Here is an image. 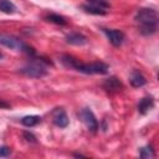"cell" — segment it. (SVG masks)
<instances>
[{
	"label": "cell",
	"mask_w": 159,
	"mask_h": 159,
	"mask_svg": "<svg viewBox=\"0 0 159 159\" xmlns=\"http://www.w3.org/2000/svg\"><path fill=\"white\" fill-rule=\"evenodd\" d=\"M24 138L29 142V143H36L37 140H36V137L32 134V133H30V132H24Z\"/></svg>",
	"instance_id": "cell-18"
},
{
	"label": "cell",
	"mask_w": 159,
	"mask_h": 159,
	"mask_svg": "<svg viewBox=\"0 0 159 159\" xmlns=\"http://www.w3.org/2000/svg\"><path fill=\"white\" fill-rule=\"evenodd\" d=\"M88 4H92V5L98 6L101 9H104V10L111 7V5H109V2L107 0H88Z\"/></svg>",
	"instance_id": "cell-17"
},
{
	"label": "cell",
	"mask_w": 159,
	"mask_h": 159,
	"mask_svg": "<svg viewBox=\"0 0 159 159\" xmlns=\"http://www.w3.org/2000/svg\"><path fill=\"white\" fill-rule=\"evenodd\" d=\"M109 42L113 45V46H120L123 40H124V34L119 30H114V29H106L104 30Z\"/></svg>",
	"instance_id": "cell-7"
},
{
	"label": "cell",
	"mask_w": 159,
	"mask_h": 159,
	"mask_svg": "<svg viewBox=\"0 0 159 159\" xmlns=\"http://www.w3.org/2000/svg\"><path fill=\"white\" fill-rule=\"evenodd\" d=\"M66 40L68 43L71 45H76V46H82L87 42V37L82 34H78V32H72L70 35L66 36Z\"/></svg>",
	"instance_id": "cell-9"
},
{
	"label": "cell",
	"mask_w": 159,
	"mask_h": 159,
	"mask_svg": "<svg viewBox=\"0 0 159 159\" xmlns=\"http://www.w3.org/2000/svg\"><path fill=\"white\" fill-rule=\"evenodd\" d=\"M15 10H16V7L11 1L0 0V11H2L5 14H12V12H15Z\"/></svg>",
	"instance_id": "cell-13"
},
{
	"label": "cell",
	"mask_w": 159,
	"mask_h": 159,
	"mask_svg": "<svg viewBox=\"0 0 159 159\" xmlns=\"http://www.w3.org/2000/svg\"><path fill=\"white\" fill-rule=\"evenodd\" d=\"M46 20L50 21V22H53L56 25H62V26L67 24L66 19L63 16H61V15H57V14H50V15H47L46 16Z\"/></svg>",
	"instance_id": "cell-15"
},
{
	"label": "cell",
	"mask_w": 159,
	"mask_h": 159,
	"mask_svg": "<svg viewBox=\"0 0 159 159\" xmlns=\"http://www.w3.org/2000/svg\"><path fill=\"white\" fill-rule=\"evenodd\" d=\"M62 62L71 68H75L86 75H104L108 72V66L104 62H92V63H81L78 60L73 58L72 56L63 55Z\"/></svg>",
	"instance_id": "cell-1"
},
{
	"label": "cell",
	"mask_w": 159,
	"mask_h": 159,
	"mask_svg": "<svg viewBox=\"0 0 159 159\" xmlns=\"http://www.w3.org/2000/svg\"><path fill=\"white\" fill-rule=\"evenodd\" d=\"M82 7H83V10H84L86 12H89V14H93V15H104V14L107 12V10L101 9V7H98V6H94V5H92V4H84Z\"/></svg>",
	"instance_id": "cell-12"
},
{
	"label": "cell",
	"mask_w": 159,
	"mask_h": 159,
	"mask_svg": "<svg viewBox=\"0 0 159 159\" xmlns=\"http://www.w3.org/2000/svg\"><path fill=\"white\" fill-rule=\"evenodd\" d=\"M11 154V149L9 147H0V157H9Z\"/></svg>",
	"instance_id": "cell-19"
},
{
	"label": "cell",
	"mask_w": 159,
	"mask_h": 159,
	"mask_svg": "<svg viewBox=\"0 0 159 159\" xmlns=\"http://www.w3.org/2000/svg\"><path fill=\"white\" fill-rule=\"evenodd\" d=\"M80 118L82 119V122L86 124V127L91 132H96L98 129V122H97L94 114L92 113V111H89L88 108H83L80 112Z\"/></svg>",
	"instance_id": "cell-5"
},
{
	"label": "cell",
	"mask_w": 159,
	"mask_h": 159,
	"mask_svg": "<svg viewBox=\"0 0 159 159\" xmlns=\"http://www.w3.org/2000/svg\"><path fill=\"white\" fill-rule=\"evenodd\" d=\"M20 73L32 78H41L47 75V70L41 62H31L25 67H22L20 70Z\"/></svg>",
	"instance_id": "cell-4"
},
{
	"label": "cell",
	"mask_w": 159,
	"mask_h": 159,
	"mask_svg": "<svg viewBox=\"0 0 159 159\" xmlns=\"http://www.w3.org/2000/svg\"><path fill=\"white\" fill-rule=\"evenodd\" d=\"M10 106H9V103H6V102H4L2 99H0V108H9Z\"/></svg>",
	"instance_id": "cell-20"
},
{
	"label": "cell",
	"mask_w": 159,
	"mask_h": 159,
	"mask_svg": "<svg viewBox=\"0 0 159 159\" xmlns=\"http://www.w3.org/2000/svg\"><path fill=\"white\" fill-rule=\"evenodd\" d=\"M41 120V118L39 116H26L21 119V123L26 127H34L36 124H39Z\"/></svg>",
	"instance_id": "cell-14"
},
{
	"label": "cell",
	"mask_w": 159,
	"mask_h": 159,
	"mask_svg": "<svg viewBox=\"0 0 159 159\" xmlns=\"http://www.w3.org/2000/svg\"><path fill=\"white\" fill-rule=\"evenodd\" d=\"M0 45L9 47V48H12V50L24 51L29 55H35V51L31 47H29L20 39H17L16 36H12V35H5V34L0 35Z\"/></svg>",
	"instance_id": "cell-3"
},
{
	"label": "cell",
	"mask_w": 159,
	"mask_h": 159,
	"mask_svg": "<svg viewBox=\"0 0 159 159\" xmlns=\"http://www.w3.org/2000/svg\"><path fill=\"white\" fill-rule=\"evenodd\" d=\"M129 81H130V84H132L133 87H135V88L143 87V86L147 83L145 77H144L139 71H133V72H132V75H130Z\"/></svg>",
	"instance_id": "cell-10"
},
{
	"label": "cell",
	"mask_w": 159,
	"mask_h": 159,
	"mask_svg": "<svg viewBox=\"0 0 159 159\" xmlns=\"http://www.w3.org/2000/svg\"><path fill=\"white\" fill-rule=\"evenodd\" d=\"M135 21L143 35H152L157 31L158 12L154 9H140L135 15Z\"/></svg>",
	"instance_id": "cell-2"
},
{
	"label": "cell",
	"mask_w": 159,
	"mask_h": 159,
	"mask_svg": "<svg viewBox=\"0 0 159 159\" xmlns=\"http://www.w3.org/2000/svg\"><path fill=\"white\" fill-rule=\"evenodd\" d=\"M153 106H154V99H153V97H144V98H142V99L139 101V103H138V111H139V113L144 114V113H147L149 109H152Z\"/></svg>",
	"instance_id": "cell-11"
},
{
	"label": "cell",
	"mask_w": 159,
	"mask_h": 159,
	"mask_svg": "<svg viewBox=\"0 0 159 159\" xmlns=\"http://www.w3.org/2000/svg\"><path fill=\"white\" fill-rule=\"evenodd\" d=\"M139 155L142 158H153V157H155V153H154V149L150 145H147V147H143L140 149Z\"/></svg>",
	"instance_id": "cell-16"
},
{
	"label": "cell",
	"mask_w": 159,
	"mask_h": 159,
	"mask_svg": "<svg viewBox=\"0 0 159 159\" xmlns=\"http://www.w3.org/2000/svg\"><path fill=\"white\" fill-rule=\"evenodd\" d=\"M52 119L53 123L60 128H66L68 125V117L62 108H56L52 112Z\"/></svg>",
	"instance_id": "cell-6"
},
{
	"label": "cell",
	"mask_w": 159,
	"mask_h": 159,
	"mask_svg": "<svg viewBox=\"0 0 159 159\" xmlns=\"http://www.w3.org/2000/svg\"><path fill=\"white\" fill-rule=\"evenodd\" d=\"M103 88H104L107 92H109V93H116V92H119V91L123 88V84H122V82H120L117 77L112 76V77L107 78V80L103 82Z\"/></svg>",
	"instance_id": "cell-8"
},
{
	"label": "cell",
	"mask_w": 159,
	"mask_h": 159,
	"mask_svg": "<svg viewBox=\"0 0 159 159\" xmlns=\"http://www.w3.org/2000/svg\"><path fill=\"white\" fill-rule=\"evenodd\" d=\"M1 58H2V53L0 52V60H1Z\"/></svg>",
	"instance_id": "cell-21"
}]
</instances>
